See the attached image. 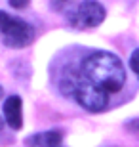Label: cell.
<instances>
[{
    "label": "cell",
    "mask_w": 139,
    "mask_h": 147,
    "mask_svg": "<svg viewBox=\"0 0 139 147\" xmlns=\"http://www.w3.org/2000/svg\"><path fill=\"white\" fill-rule=\"evenodd\" d=\"M0 36L8 48H25L34 40V27L21 17L0 10Z\"/></svg>",
    "instance_id": "cell-2"
},
{
    "label": "cell",
    "mask_w": 139,
    "mask_h": 147,
    "mask_svg": "<svg viewBox=\"0 0 139 147\" xmlns=\"http://www.w3.org/2000/svg\"><path fill=\"white\" fill-rule=\"evenodd\" d=\"M76 75L105 94H116L126 84V69L120 57L103 50L86 55Z\"/></svg>",
    "instance_id": "cell-1"
},
{
    "label": "cell",
    "mask_w": 139,
    "mask_h": 147,
    "mask_svg": "<svg viewBox=\"0 0 139 147\" xmlns=\"http://www.w3.org/2000/svg\"><path fill=\"white\" fill-rule=\"evenodd\" d=\"M10 2L11 8H15V10H23V8H27L31 4V0H8Z\"/></svg>",
    "instance_id": "cell-8"
},
{
    "label": "cell",
    "mask_w": 139,
    "mask_h": 147,
    "mask_svg": "<svg viewBox=\"0 0 139 147\" xmlns=\"http://www.w3.org/2000/svg\"><path fill=\"white\" fill-rule=\"evenodd\" d=\"M61 132L57 130H48V132H40V134H34L27 140L29 147H59L61 145Z\"/></svg>",
    "instance_id": "cell-5"
},
{
    "label": "cell",
    "mask_w": 139,
    "mask_h": 147,
    "mask_svg": "<svg viewBox=\"0 0 139 147\" xmlns=\"http://www.w3.org/2000/svg\"><path fill=\"white\" fill-rule=\"evenodd\" d=\"M128 130H134V132H139V120H132L128 124Z\"/></svg>",
    "instance_id": "cell-9"
},
{
    "label": "cell",
    "mask_w": 139,
    "mask_h": 147,
    "mask_svg": "<svg viewBox=\"0 0 139 147\" xmlns=\"http://www.w3.org/2000/svg\"><path fill=\"white\" fill-rule=\"evenodd\" d=\"M50 4H52V10H55V11H63L65 8L71 4V0H50Z\"/></svg>",
    "instance_id": "cell-7"
},
{
    "label": "cell",
    "mask_w": 139,
    "mask_h": 147,
    "mask_svg": "<svg viewBox=\"0 0 139 147\" xmlns=\"http://www.w3.org/2000/svg\"><path fill=\"white\" fill-rule=\"evenodd\" d=\"M2 111H4V119L8 122V126L13 128V130H21V126H23V101H21V98L15 96V94L10 96L4 101Z\"/></svg>",
    "instance_id": "cell-4"
},
{
    "label": "cell",
    "mask_w": 139,
    "mask_h": 147,
    "mask_svg": "<svg viewBox=\"0 0 139 147\" xmlns=\"http://www.w3.org/2000/svg\"><path fill=\"white\" fill-rule=\"evenodd\" d=\"M2 96H4V88L0 86V99H2Z\"/></svg>",
    "instance_id": "cell-10"
},
{
    "label": "cell",
    "mask_w": 139,
    "mask_h": 147,
    "mask_svg": "<svg viewBox=\"0 0 139 147\" xmlns=\"http://www.w3.org/2000/svg\"><path fill=\"white\" fill-rule=\"evenodd\" d=\"M69 25L75 29H93L105 19V8L97 0H84L67 13Z\"/></svg>",
    "instance_id": "cell-3"
},
{
    "label": "cell",
    "mask_w": 139,
    "mask_h": 147,
    "mask_svg": "<svg viewBox=\"0 0 139 147\" xmlns=\"http://www.w3.org/2000/svg\"><path fill=\"white\" fill-rule=\"evenodd\" d=\"M107 147H116V145H107Z\"/></svg>",
    "instance_id": "cell-11"
},
{
    "label": "cell",
    "mask_w": 139,
    "mask_h": 147,
    "mask_svg": "<svg viewBox=\"0 0 139 147\" xmlns=\"http://www.w3.org/2000/svg\"><path fill=\"white\" fill-rule=\"evenodd\" d=\"M0 124H2V119H0Z\"/></svg>",
    "instance_id": "cell-12"
},
{
    "label": "cell",
    "mask_w": 139,
    "mask_h": 147,
    "mask_svg": "<svg viewBox=\"0 0 139 147\" xmlns=\"http://www.w3.org/2000/svg\"><path fill=\"white\" fill-rule=\"evenodd\" d=\"M130 67L134 69V73L139 78V48L134 50V54H132V57H130Z\"/></svg>",
    "instance_id": "cell-6"
}]
</instances>
